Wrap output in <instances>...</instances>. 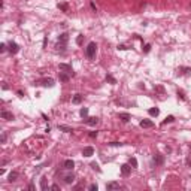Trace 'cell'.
I'll return each instance as SVG.
<instances>
[{
  "mask_svg": "<svg viewBox=\"0 0 191 191\" xmlns=\"http://www.w3.org/2000/svg\"><path fill=\"white\" fill-rule=\"evenodd\" d=\"M96 49H97V45H96L94 42H91V43H88V46H87V57L88 58H94L96 55Z\"/></svg>",
  "mask_w": 191,
  "mask_h": 191,
  "instance_id": "obj_1",
  "label": "cell"
},
{
  "mask_svg": "<svg viewBox=\"0 0 191 191\" xmlns=\"http://www.w3.org/2000/svg\"><path fill=\"white\" fill-rule=\"evenodd\" d=\"M130 172H131V166H130V164H122V166H121V173H122L124 176H128Z\"/></svg>",
  "mask_w": 191,
  "mask_h": 191,
  "instance_id": "obj_2",
  "label": "cell"
},
{
  "mask_svg": "<svg viewBox=\"0 0 191 191\" xmlns=\"http://www.w3.org/2000/svg\"><path fill=\"white\" fill-rule=\"evenodd\" d=\"M40 85H43V87H54V79H51V78H45V79H42L40 81Z\"/></svg>",
  "mask_w": 191,
  "mask_h": 191,
  "instance_id": "obj_3",
  "label": "cell"
},
{
  "mask_svg": "<svg viewBox=\"0 0 191 191\" xmlns=\"http://www.w3.org/2000/svg\"><path fill=\"white\" fill-rule=\"evenodd\" d=\"M154 163H155V164H158V166H161V164L164 163V155L155 154V155H154Z\"/></svg>",
  "mask_w": 191,
  "mask_h": 191,
  "instance_id": "obj_4",
  "label": "cell"
},
{
  "mask_svg": "<svg viewBox=\"0 0 191 191\" xmlns=\"http://www.w3.org/2000/svg\"><path fill=\"white\" fill-rule=\"evenodd\" d=\"M67 40H69V35H67V33H61V35L58 36V43H61V45H66Z\"/></svg>",
  "mask_w": 191,
  "mask_h": 191,
  "instance_id": "obj_5",
  "label": "cell"
},
{
  "mask_svg": "<svg viewBox=\"0 0 191 191\" xmlns=\"http://www.w3.org/2000/svg\"><path fill=\"white\" fill-rule=\"evenodd\" d=\"M58 69H60L61 72H66V73H72V66H69V64H64V63H60Z\"/></svg>",
  "mask_w": 191,
  "mask_h": 191,
  "instance_id": "obj_6",
  "label": "cell"
},
{
  "mask_svg": "<svg viewBox=\"0 0 191 191\" xmlns=\"http://www.w3.org/2000/svg\"><path fill=\"white\" fill-rule=\"evenodd\" d=\"M140 127H143V128H151V127H154V122L149 121V119H142V121H140Z\"/></svg>",
  "mask_w": 191,
  "mask_h": 191,
  "instance_id": "obj_7",
  "label": "cell"
},
{
  "mask_svg": "<svg viewBox=\"0 0 191 191\" xmlns=\"http://www.w3.org/2000/svg\"><path fill=\"white\" fill-rule=\"evenodd\" d=\"M82 154H84V157H91V155L94 154V149H93V146H87V148H84Z\"/></svg>",
  "mask_w": 191,
  "mask_h": 191,
  "instance_id": "obj_8",
  "label": "cell"
},
{
  "mask_svg": "<svg viewBox=\"0 0 191 191\" xmlns=\"http://www.w3.org/2000/svg\"><path fill=\"white\" fill-rule=\"evenodd\" d=\"M18 49H19V46H18L15 42H11V43H9V52L11 54H17Z\"/></svg>",
  "mask_w": 191,
  "mask_h": 191,
  "instance_id": "obj_9",
  "label": "cell"
},
{
  "mask_svg": "<svg viewBox=\"0 0 191 191\" xmlns=\"http://www.w3.org/2000/svg\"><path fill=\"white\" fill-rule=\"evenodd\" d=\"M64 182L66 184H72V182H73V181H75V175H73V173H67V175H64Z\"/></svg>",
  "mask_w": 191,
  "mask_h": 191,
  "instance_id": "obj_10",
  "label": "cell"
},
{
  "mask_svg": "<svg viewBox=\"0 0 191 191\" xmlns=\"http://www.w3.org/2000/svg\"><path fill=\"white\" fill-rule=\"evenodd\" d=\"M85 122L88 125H91V127H94L97 122H99V118H96V117H91V118H87L85 119Z\"/></svg>",
  "mask_w": 191,
  "mask_h": 191,
  "instance_id": "obj_11",
  "label": "cell"
},
{
  "mask_svg": "<svg viewBox=\"0 0 191 191\" xmlns=\"http://www.w3.org/2000/svg\"><path fill=\"white\" fill-rule=\"evenodd\" d=\"M63 166H64V169H67V170H72V169L75 167V163H73V160H66L64 163H63Z\"/></svg>",
  "mask_w": 191,
  "mask_h": 191,
  "instance_id": "obj_12",
  "label": "cell"
},
{
  "mask_svg": "<svg viewBox=\"0 0 191 191\" xmlns=\"http://www.w3.org/2000/svg\"><path fill=\"white\" fill-rule=\"evenodd\" d=\"M118 117H119V119H121V121H124V122H128L130 118H131L130 115H128V113H125V112H121Z\"/></svg>",
  "mask_w": 191,
  "mask_h": 191,
  "instance_id": "obj_13",
  "label": "cell"
},
{
  "mask_svg": "<svg viewBox=\"0 0 191 191\" xmlns=\"http://www.w3.org/2000/svg\"><path fill=\"white\" fill-rule=\"evenodd\" d=\"M106 188L109 191H111V190H119V184H118V182H109V184L106 185Z\"/></svg>",
  "mask_w": 191,
  "mask_h": 191,
  "instance_id": "obj_14",
  "label": "cell"
},
{
  "mask_svg": "<svg viewBox=\"0 0 191 191\" xmlns=\"http://www.w3.org/2000/svg\"><path fill=\"white\" fill-rule=\"evenodd\" d=\"M2 118L11 121V119H13V115H12L11 112H8V111H3V112H2Z\"/></svg>",
  "mask_w": 191,
  "mask_h": 191,
  "instance_id": "obj_15",
  "label": "cell"
},
{
  "mask_svg": "<svg viewBox=\"0 0 191 191\" xmlns=\"http://www.w3.org/2000/svg\"><path fill=\"white\" fill-rule=\"evenodd\" d=\"M81 101H82V96L81 94H76L73 99H72V103H75V105H79Z\"/></svg>",
  "mask_w": 191,
  "mask_h": 191,
  "instance_id": "obj_16",
  "label": "cell"
},
{
  "mask_svg": "<svg viewBox=\"0 0 191 191\" xmlns=\"http://www.w3.org/2000/svg\"><path fill=\"white\" fill-rule=\"evenodd\" d=\"M18 179V172H11L9 173V182H13Z\"/></svg>",
  "mask_w": 191,
  "mask_h": 191,
  "instance_id": "obj_17",
  "label": "cell"
},
{
  "mask_svg": "<svg viewBox=\"0 0 191 191\" xmlns=\"http://www.w3.org/2000/svg\"><path fill=\"white\" fill-rule=\"evenodd\" d=\"M60 81L61 82H67L69 81V75H66V72H61L60 73Z\"/></svg>",
  "mask_w": 191,
  "mask_h": 191,
  "instance_id": "obj_18",
  "label": "cell"
},
{
  "mask_svg": "<svg viewBox=\"0 0 191 191\" xmlns=\"http://www.w3.org/2000/svg\"><path fill=\"white\" fill-rule=\"evenodd\" d=\"M148 112H149V115H151V117H157V115L160 113V111H158L157 107H151V109H149Z\"/></svg>",
  "mask_w": 191,
  "mask_h": 191,
  "instance_id": "obj_19",
  "label": "cell"
},
{
  "mask_svg": "<svg viewBox=\"0 0 191 191\" xmlns=\"http://www.w3.org/2000/svg\"><path fill=\"white\" fill-rule=\"evenodd\" d=\"M58 9H61L63 12H67L69 11V5L67 3H58Z\"/></svg>",
  "mask_w": 191,
  "mask_h": 191,
  "instance_id": "obj_20",
  "label": "cell"
},
{
  "mask_svg": "<svg viewBox=\"0 0 191 191\" xmlns=\"http://www.w3.org/2000/svg\"><path fill=\"white\" fill-rule=\"evenodd\" d=\"M40 188H42V190H46V178H42L40 179Z\"/></svg>",
  "mask_w": 191,
  "mask_h": 191,
  "instance_id": "obj_21",
  "label": "cell"
},
{
  "mask_svg": "<svg viewBox=\"0 0 191 191\" xmlns=\"http://www.w3.org/2000/svg\"><path fill=\"white\" fill-rule=\"evenodd\" d=\"M87 115H88V109H87V107H82V109H81V117L85 118Z\"/></svg>",
  "mask_w": 191,
  "mask_h": 191,
  "instance_id": "obj_22",
  "label": "cell"
},
{
  "mask_svg": "<svg viewBox=\"0 0 191 191\" xmlns=\"http://www.w3.org/2000/svg\"><path fill=\"white\" fill-rule=\"evenodd\" d=\"M106 81H107V82H111V84H117L115 78H113V76H111V75H107V76H106Z\"/></svg>",
  "mask_w": 191,
  "mask_h": 191,
  "instance_id": "obj_23",
  "label": "cell"
},
{
  "mask_svg": "<svg viewBox=\"0 0 191 191\" xmlns=\"http://www.w3.org/2000/svg\"><path fill=\"white\" fill-rule=\"evenodd\" d=\"M60 130H64V131H67V133H69V131H73L70 127H67V125H60Z\"/></svg>",
  "mask_w": 191,
  "mask_h": 191,
  "instance_id": "obj_24",
  "label": "cell"
},
{
  "mask_svg": "<svg viewBox=\"0 0 191 191\" xmlns=\"http://www.w3.org/2000/svg\"><path fill=\"white\" fill-rule=\"evenodd\" d=\"M173 119H175V117H172V115H170V117H167V118L164 119V121H163V124H167V122H172Z\"/></svg>",
  "mask_w": 191,
  "mask_h": 191,
  "instance_id": "obj_25",
  "label": "cell"
},
{
  "mask_svg": "<svg viewBox=\"0 0 191 191\" xmlns=\"http://www.w3.org/2000/svg\"><path fill=\"white\" fill-rule=\"evenodd\" d=\"M130 166L137 167V160H136V158H130Z\"/></svg>",
  "mask_w": 191,
  "mask_h": 191,
  "instance_id": "obj_26",
  "label": "cell"
},
{
  "mask_svg": "<svg viewBox=\"0 0 191 191\" xmlns=\"http://www.w3.org/2000/svg\"><path fill=\"white\" fill-rule=\"evenodd\" d=\"M82 40H84V36L79 35V36H78V39H76V43H78V45H82Z\"/></svg>",
  "mask_w": 191,
  "mask_h": 191,
  "instance_id": "obj_27",
  "label": "cell"
},
{
  "mask_svg": "<svg viewBox=\"0 0 191 191\" xmlns=\"http://www.w3.org/2000/svg\"><path fill=\"white\" fill-rule=\"evenodd\" d=\"M91 139H94V137H97V131H90V134H88Z\"/></svg>",
  "mask_w": 191,
  "mask_h": 191,
  "instance_id": "obj_28",
  "label": "cell"
},
{
  "mask_svg": "<svg viewBox=\"0 0 191 191\" xmlns=\"http://www.w3.org/2000/svg\"><path fill=\"white\" fill-rule=\"evenodd\" d=\"M51 190H52V191H58V190H60V187H58L57 184H54V185H51Z\"/></svg>",
  "mask_w": 191,
  "mask_h": 191,
  "instance_id": "obj_29",
  "label": "cell"
},
{
  "mask_svg": "<svg viewBox=\"0 0 191 191\" xmlns=\"http://www.w3.org/2000/svg\"><path fill=\"white\" fill-rule=\"evenodd\" d=\"M90 190H91V191H97V184H91V185H90Z\"/></svg>",
  "mask_w": 191,
  "mask_h": 191,
  "instance_id": "obj_30",
  "label": "cell"
},
{
  "mask_svg": "<svg viewBox=\"0 0 191 191\" xmlns=\"http://www.w3.org/2000/svg\"><path fill=\"white\" fill-rule=\"evenodd\" d=\"M149 49H151V45H145V48H143V52H149Z\"/></svg>",
  "mask_w": 191,
  "mask_h": 191,
  "instance_id": "obj_31",
  "label": "cell"
},
{
  "mask_svg": "<svg viewBox=\"0 0 191 191\" xmlns=\"http://www.w3.org/2000/svg\"><path fill=\"white\" fill-rule=\"evenodd\" d=\"M91 167H93V169H94V170H99V166H97V164H96V163H91Z\"/></svg>",
  "mask_w": 191,
  "mask_h": 191,
  "instance_id": "obj_32",
  "label": "cell"
},
{
  "mask_svg": "<svg viewBox=\"0 0 191 191\" xmlns=\"http://www.w3.org/2000/svg\"><path fill=\"white\" fill-rule=\"evenodd\" d=\"M118 49H121V51H124V49H127V46H125V45H118Z\"/></svg>",
  "mask_w": 191,
  "mask_h": 191,
  "instance_id": "obj_33",
  "label": "cell"
},
{
  "mask_svg": "<svg viewBox=\"0 0 191 191\" xmlns=\"http://www.w3.org/2000/svg\"><path fill=\"white\" fill-rule=\"evenodd\" d=\"M6 49V45L5 43H2V45H0V51H2V52H3V51H5Z\"/></svg>",
  "mask_w": 191,
  "mask_h": 191,
  "instance_id": "obj_34",
  "label": "cell"
},
{
  "mask_svg": "<svg viewBox=\"0 0 191 191\" xmlns=\"http://www.w3.org/2000/svg\"><path fill=\"white\" fill-rule=\"evenodd\" d=\"M178 96L181 97V99H185V96H184V93H182V91H178Z\"/></svg>",
  "mask_w": 191,
  "mask_h": 191,
  "instance_id": "obj_35",
  "label": "cell"
},
{
  "mask_svg": "<svg viewBox=\"0 0 191 191\" xmlns=\"http://www.w3.org/2000/svg\"><path fill=\"white\" fill-rule=\"evenodd\" d=\"M111 145H113V146H118V145H121L119 142H111Z\"/></svg>",
  "mask_w": 191,
  "mask_h": 191,
  "instance_id": "obj_36",
  "label": "cell"
},
{
  "mask_svg": "<svg viewBox=\"0 0 191 191\" xmlns=\"http://www.w3.org/2000/svg\"><path fill=\"white\" fill-rule=\"evenodd\" d=\"M187 164H188V166H191V160H187Z\"/></svg>",
  "mask_w": 191,
  "mask_h": 191,
  "instance_id": "obj_37",
  "label": "cell"
}]
</instances>
